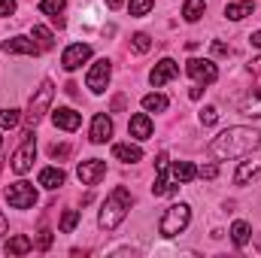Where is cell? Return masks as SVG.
<instances>
[{"label": "cell", "instance_id": "obj_1", "mask_svg": "<svg viewBox=\"0 0 261 258\" xmlns=\"http://www.w3.org/2000/svg\"><path fill=\"white\" fill-rule=\"evenodd\" d=\"M261 146V134L255 128H228L222 131L213 143H210V155L219 158V161H228V158H246L252 155L255 149Z\"/></svg>", "mask_w": 261, "mask_h": 258}, {"label": "cell", "instance_id": "obj_2", "mask_svg": "<svg viewBox=\"0 0 261 258\" xmlns=\"http://www.w3.org/2000/svg\"><path fill=\"white\" fill-rule=\"evenodd\" d=\"M128 210H130V192L125 186H116V189L110 192V197L103 200V207H100L97 225H100L103 231H113V228H119V225L125 222Z\"/></svg>", "mask_w": 261, "mask_h": 258}, {"label": "cell", "instance_id": "obj_3", "mask_svg": "<svg viewBox=\"0 0 261 258\" xmlns=\"http://www.w3.org/2000/svg\"><path fill=\"white\" fill-rule=\"evenodd\" d=\"M189 222H192L189 203H173V207L164 210V216H161V222H158V231H161L164 237H176V234H182V231L189 228Z\"/></svg>", "mask_w": 261, "mask_h": 258}, {"label": "cell", "instance_id": "obj_4", "mask_svg": "<svg viewBox=\"0 0 261 258\" xmlns=\"http://www.w3.org/2000/svg\"><path fill=\"white\" fill-rule=\"evenodd\" d=\"M52 97H55V85H52V79H43L40 88L34 91L31 104H28V125H31V128L43 122V116H46L49 107H52Z\"/></svg>", "mask_w": 261, "mask_h": 258}, {"label": "cell", "instance_id": "obj_5", "mask_svg": "<svg viewBox=\"0 0 261 258\" xmlns=\"http://www.w3.org/2000/svg\"><path fill=\"white\" fill-rule=\"evenodd\" d=\"M6 200H9L12 210H31V207L37 203V189H34L31 183L18 179V183H12V186L6 189Z\"/></svg>", "mask_w": 261, "mask_h": 258}, {"label": "cell", "instance_id": "obj_6", "mask_svg": "<svg viewBox=\"0 0 261 258\" xmlns=\"http://www.w3.org/2000/svg\"><path fill=\"white\" fill-rule=\"evenodd\" d=\"M186 73L195 79L197 85H213V82L219 79V70H216V64H213L210 58H192V61L186 64Z\"/></svg>", "mask_w": 261, "mask_h": 258}, {"label": "cell", "instance_id": "obj_7", "mask_svg": "<svg viewBox=\"0 0 261 258\" xmlns=\"http://www.w3.org/2000/svg\"><path fill=\"white\" fill-rule=\"evenodd\" d=\"M110 76H113V64H110L107 58H100V61L91 64L88 76H85V82H88V88H91L94 94H103L107 85H110Z\"/></svg>", "mask_w": 261, "mask_h": 258}, {"label": "cell", "instance_id": "obj_8", "mask_svg": "<svg viewBox=\"0 0 261 258\" xmlns=\"http://www.w3.org/2000/svg\"><path fill=\"white\" fill-rule=\"evenodd\" d=\"M76 176H79L82 186H97V183L107 176V161H100V158H88V161H82V164L76 167Z\"/></svg>", "mask_w": 261, "mask_h": 258}, {"label": "cell", "instance_id": "obj_9", "mask_svg": "<svg viewBox=\"0 0 261 258\" xmlns=\"http://www.w3.org/2000/svg\"><path fill=\"white\" fill-rule=\"evenodd\" d=\"M34 158H37V143H34V137L28 134V140L15 149V155H12V170L15 173H28L31 167H34Z\"/></svg>", "mask_w": 261, "mask_h": 258}, {"label": "cell", "instance_id": "obj_10", "mask_svg": "<svg viewBox=\"0 0 261 258\" xmlns=\"http://www.w3.org/2000/svg\"><path fill=\"white\" fill-rule=\"evenodd\" d=\"M88 58H91V46H88V43H73V46L64 49L61 64H64V70H79Z\"/></svg>", "mask_w": 261, "mask_h": 258}, {"label": "cell", "instance_id": "obj_11", "mask_svg": "<svg viewBox=\"0 0 261 258\" xmlns=\"http://www.w3.org/2000/svg\"><path fill=\"white\" fill-rule=\"evenodd\" d=\"M176 73H179V64H176L173 58H161L158 64L152 67V73H149V82H152L155 88H161V85H164V82H170Z\"/></svg>", "mask_w": 261, "mask_h": 258}, {"label": "cell", "instance_id": "obj_12", "mask_svg": "<svg viewBox=\"0 0 261 258\" xmlns=\"http://www.w3.org/2000/svg\"><path fill=\"white\" fill-rule=\"evenodd\" d=\"M3 52L6 55H37L40 46L28 37H9V40H3Z\"/></svg>", "mask_w": 261, "mask_h": 258}, {"label": "cell", "instance_id": "obj_13", "mask_svg": "<svg viewBox=\"0 0 261 258\" xmlns=\"http://www.w3.org/2000/svg\"><path fill=\"white\" fill-rule=\"evenodd\" d=\"M52 122L61 131H76L82 125V116L76 110H70V107H58V110H52Z\"/></svg>", "mask_w": 261, "mask_h": 258}, {"label": "cell", "instance_id": "obj_14", "mask_svg": "<svg viewBox=\"0 0 261 258\" xmlns=\"http://www.w3.org/2000/svg\"><path fill=\"white\" fill-rule=\"evenodd\" d=\"M91 143H107L110 137H113V119L107 116V113H97L94 119H91Z\"/></svg>", "mask_w": 261, "mask_h": 258}, {"label": "cell", "instance_id": "obj_15", "mask_svg": "<svg viewBox=\"0 0 261 258\" xmlns=\"http://www.w3.org/2000/svg\"><path fill=\"white\" fill-rule=\"evenodd\" d=\"M128 131H130L134 140H149V137H152V119H149L146 113H137V116H130Z\"/></svg>", "mask_w": 261, "mask_h": 258}, {"label": "cell", "instance_id": "obj_16", "mask_svg": "<svg viewBox=\"0 0 261 258\" xmlns=\"http://www.w3.org/2000/svg\"><path fill=\"white\" fill-rule=\"evenodd\" d=\"M243 116H249V119H261V85L258 88H252L243 100H240V107H237Z\"/></svg>", "mask_w": 261, "mask_h": 258}, {"label": "cell", "instance_id": "obj_17", "mask_svg": "<svg viewBox=\"0 0 261 258\" xmlns=\"http://www.w3.org/2000/svg\"><path fill=\"white\" fill-rule=\"evenodd\" d=\"M113 158L116 161H125V164H137V161H143V149L140 146H130V143H116L113 146Z\"/></svg>", "mask_w": 261, "mask_h": 258}, {"label": "cell", "instance_id": "obj_18", "mask_svg": "<svg viewBox=\"0 0 261 258\" xmlns=\"http://www.w3.org/2000/svg\"><path fill=\"white\" fill-rule=\"evenodd\" d=\"M64 170L61 167H43L40 170V186L43 189H49V192H55V189H61L64 186Z\"/></svg>", "mask_w": 261, "mask_h": 258}, {"label": "cell", "instance_id": "obj_19", "mask_svg": "<svg viewBox=\"0 0 261 258\" xmlns=\"http://www.w3.org/2000/svg\"><path fill=\"white\" fill-rule=\"evenodd\" d=\"M64 9H67V0H40V12H46L58 28L64 24Z\"/></svg>", "mask_w": 261, "mask_h": 258}, {"label": "cell", "instance_id": "obj_20", "mask_svg": "<svg viewBox=\"0 0 261 258\" xmlns=\"http://www.w3.org/2000/svg\"><path fill=\"white\" fill-rule=\"evenodd\" d=\"M261 173V161H240V167H237V173H234V183L237 186H246L249 179H255Z\"/></svg>", "mask_w": 261, "mask_h": 258}, {"label": "cell", "instance_id": "obj_21", "mask_svg": "<svg viewBox=\"0 0 261 258\" xmlns=\"http://www.w3.org/2000/svg\"><path fill=\"white\" fill-rule=\"evenodd\" d=\"M255 12V3L252 0H237V3H228L225 6V15L231 18V21H240V18H246V15H252Z\"/></svg>", "mask_w": 261, "mask_h": 258}, {"label": "cell", "instance_id": "obj_22", "mask_svg": "<svg viewBox=\"0 0 261 258\" xmlns=\"http://www.w3.org/2000/svg\"><path fill=\"white\" fill-rule=\"evenodd\" d=\"M31 40L40 46V52H49V49L55 46V37H52V31H49L46 24H34V34H31Z\"/></svg>", "mask_w": 261, "mask_h": 258}, {"label": "cell", "instance_id": "obj_23", "mask_svg": "<svg viewBox=\"0 0 261 258\" xmlns=\"http://www.w3.org/2000/svg\"><path fill=\"white\" fill-rule=\"evenodd\" d=\"M34 249V243H31V237H24V234H15V237H9V243H6V252L9 255H28Z\"/></svg>", "mask_w": 261, "mask_h": 258}, {"label": "cell", "instance_id": "obj_24", "mask_svg": "<svg viewBox=\"0 0 261 258\" xmlns=\"http://www.w3.org/2000/svg\"><path fill=\"white\" fill-rule=\"evenodd\" d=\"M167 107H170V100H167L164 94H158V91H152V94L143 97V110H146V113H164Z\"/></svg>", "mask_w": 261, "mask_h": 258}, {"label": "cell", "instance_id": "obj_25", "mask_svg": "<svg viewBox=\"0 0 261 258\" xmlns=\"http://www.w3.org/2000/svg\"><path fill=\"white\" fill-rule=\"evenodd\" d=\"M195 176H197V167L192 161H176V164H173V179H176V183H192Z\"/></svg>", "mask_w": 261, "mask_h": 258}, {"label": "cell", "instance_id": "obj_26", "mask_svg": "<svg viewBox=\"0 0 261 258\" xmlns=\"http://www.w3.org/2000/svg\"><path fill=\"white\" fill-rule=\"evenodd\" d=\"M249 237H252V234H249V225H246V222H234V225H231V240H234V246H246Z\"/></svg>", "mask_w": 261, "mask_h": 258}, {"label": "cell", "instance_id": "obj_27", "mask_svg": "<svg viewBox=\"0 0 261 258\" xmlns=\"http://www.w3.org/2000/svg\"><path fill=\"white\" fill-rule=\"evenodd\" d=\"M203 0H186V6H182V18L186 21H197L200 15H203Z\"/></svg>", "mask_w": 261, "mask_h": 258}, {"label": "cell", "instance_id": "obj_28", "mask_svg": "<svg viewBox=\"0 0 261 258\" xmlns=\"http://www.w3.org/2000/svg\"><path fill=\"white\" fill-rule=\"evenodd\" d=\"M130 49H134L137 55H146V52L152 49V40H149V34H143V31H140V34H134V37H130Z\"/></svg>", "mask_w": 261, "mask_h": 258}, {"label": "cell", "instance_id": "obj_29", "mask_svg": "<svg viewBox=\"0 0 261 258\" xmlns=\"http://www.w3.org/2000/svg\"><path fill=\"white\" fill-rule=\"evenodd\" d=\"M18 110H0V128L3 131H9V128H15L18 125Z\"/></svg>", "mask_w": 261, "mask_h": 258}, {"label": "cell", "instance_id": "obj_30", "mask_svg": "<svg viewBox=\"0 0 261 258\" xmlns=\"http://www.w3.org/2000/svg\"><path fill=\"white\" fill-rule=\"evenodd\" d=\"M76 222H79V213L76 210H67L64 216H61V234H70L76 228Z\"/></svg>", "mask_w": 261, "mask_h": 258}, {"label": "cell", "instance_id": "obj_31", "mask_svg": "<svg viewBox=\"0 0 261 258\" xmlns=\"http://www.w3.org/2000/svg\"><path fill=\"white\" fill-rule=\"evenodd\" d=\"M216 122H219V110H216V107H203V110H200V125L210 128V125H216Z\"/></svg>", "mask_w": 261, "mask_h": 258}, {"label": "cell", "instance_id": "obj_32", "mask_svg": "<svg viewBox=\"0 0 261 258\" xmlns=\"http://www.w3.org/2000/svg\"><path fill=\"white\" fill-rule=\"evenodd\" d=\"M155 6V0H130V15H146Z\"/></svg>", "mask_w": 261, "mask_h": 258}, {"label": "cell", "instance_id": "obj_33", "mask_svg": "<svg viewBox=\"0 0 261 258\" xmlns=\"http://www.w3.org/2000/svg\"><path fill=\"white\" fill-rule=\"evenodd\" d=\"M49 246H52V231H49V228H43V231L37 234V249H43V252H46Z\"/></svg>", "mask_w": 261, "mask_h": 258}, {"label": "cell", "instance_id": "obj_34", "mask_svg": "<svg viewBox=\"0 0 261 258\" xmlns=\"http://www.w3.org/2000/svg\"><path fill=\"white\" fill-rule=\"evenodd\" d=\"M197 176H203V179H216V176H219V167H216V164H203V167L197 170Z\"/></svg>", "mask_w": 261, "mask_h": 258}, {"label": "cell", "instance_id": "obj_35", "mask_svg": "<svg viewBox=\"0 0 261 258\" xmlns=\"http://www.w3.org/2000/svg\"><path fill=\"white\" fill-rule=\"evenodd\" d=\"M167 161H170V158H167V152H158V158H155V170H158V173H164V170H167Z\"/></svg>", "mask_w": 261, "mask_h": 258}, {"label": "cell", "instance_id": "obj_36", "mask_svg": "<svg viewBox=\"0 0 261 258\" xmlns=\"http://www.w3.org/2000/svg\"><path fill=\"white\" fill-rule=\"evenodd\" d=\"M15 12V0H0V15H12Z\"/></svg>", "mask_w": 261, "mask_h": 258}, {"label": "cell", "instance_id": "obj_37", "mask_svg": "<svg viewBox=\"0 0 261 258\" xmlns=\"http://www.w3.org/2000/svg\"><path fill=\"white\" fill-rule=\"evenodd\" d=\"M228 52H231V49H228L225 43H219V40L213 43V55H228Z\"/></svg>", "mask_w": 261, "mask_h": 258}, {"label": "cell", "instance_id": "obj_38", "mask_svg": "<svg viewBox=\"0 0 261 258\" xmlns=\"http://www.w3.org/2000/svg\"><path fill=\"white\" fill-rule=\"evenodd\" d=\"M67 146H52V158H67Z\"/></svg>", "mask_w": 261, "mask_h": 258}, {"label": "cell", "instance_id": "obj_39", "mask_svg": "<svg viewBox=\"0 0 261 258\" xmlns=\"http://www.w3.org/2000/svg\"><path fill=\"white\" fill-rule=\"evenodd\" d=\"M249 70H252V73H258V76H261V55H258V58H252V61H249Z\"/></svg>", "mask_w": 261, "mask_h": 258}, {"label": "cell", "instance_id": "obj_40", "mask_svg": "<svg viewBox=\"0 0 261 258\" xmlns=\"http://www.w3.org/2000/svg\"><path fill=\"white\" fill-rule=\"evenodd\" d=\"M249 43H252V46H255V49H261V31H255V34H252V37H249Z\"/></svg>", "mask_w": 261, "mask_h": 258}, {"label": "cell", "instance_id": "obj_41", "mask_svg": "<svg viewBox=\"0 0 261 258\" xmlns=\"http://www.w3.org/2000/svg\"><path fill=\"white\" fill-rule=\"evenodd\" d=\"M6 231H9V225H6V216H3V213H0V237H3V234H6Z\"/></svg>", "mask_w": 261, "mask_h": 258}, {"label": "cell", "instance_id": "obj_42", "mask_svg": "<svg viewBox=\"0 0 261 258\" xmlns=\"http://www.w3.org/2000/svg\"><path fill=\"white\" fill-rule=\"evenodd\" d=\"M122 3H125V0H107V6H110V9H119Z\"/></svg>", "mask_w": 261, "mask_h": 258}, {"label": "cell", "instance_id": "obj_43", "mask_svg": "<svg viewBox=\"0 0 261 258\" xmlns=\"http://www.w3.org/2000/svg\"><path fill=\"white\" fill-rule=\"evenodd\" d=\"M258 249H261V237H258Z\"/></svg>", "mask_w": 261, "mask_h": 258}, {"label": "cell", "instance_id": "obj_44", "mask_svg": "<svg viewBox=\"0 0 261 258\" xmlns=\"http://www.w3.org/2000/svg\"><path fill=\"white\" fill-rule=\"evenodd\" d=\"M0 143H3V137H0Z\"/></svg>", "mask_w": 261, "mask_h": 258}]
</instances>
